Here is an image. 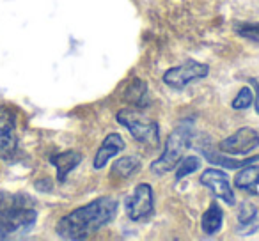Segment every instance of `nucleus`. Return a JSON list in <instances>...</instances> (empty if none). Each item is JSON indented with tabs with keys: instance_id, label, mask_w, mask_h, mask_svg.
I'll list each match as a JSON object with an SVG mask.
<instances>
[{
	"instance_id": "nucleus-2",
	"label": "nucleus",
	"mask_w": 259,
	"mask_h": 241,
	"mask_svg": "<svg viewBox=\"0 0 259 241\" xmlns=\"http://www.w3.org/2000/svg\"><path fill=\"white\" fill-rule=\"evenodd\" d=\"M36 218L37 211L30 197L0 191V239L27 234L34 227Z\"/></svg>"
},
{
	"instance_id": "nucleus-5",
	"label": "nucleus",
	"mask_w": 259,
	"mask_h": 241,
	"mask_svg": "<svg viewBox=\"0 0 259 241\" xmlns=\"http://www.w3.org/2000/svg\"><path fill=\"white\" fill-rule=\"evenodd\" d=\"M209 73V68L202 62L197 61H188L183 64L176 66V68H170L163 73V82L169 87L176 90H181L188 85V83L195 82V80L206 78Z\"/></svg>"
},
{
	"instance_id": "nucleus-10",
	"label": "nucleus",
	"mask_w": 259,
	"mask_h": 241,
	"mask_svg": "<svg viewBox=\"0 0 259 241\" xmlns=\"http://www.w3.org/2000/svg\"><path fill=\"white\" fill-rule=\"evenodd\" d=\"M126 144L122 140V137L119 133H108L105 137V140L101 142V148L98 149L96 156H94V169L100 170L107 165V162L110 158H114L115 155H119L121 151H124Z\"/></svg>"
},
{
	"instance_id": "nucleus-14",
	"label": "nucleus",
	"mask_w": 259,
	"mask_h": 241,
	"mask_svg": "<svg viewBox=\"0 0 259 241\" xmlns=\"http://www.w3.org/2000/svg\"><path fill=\"white\" fill-rule=\"evenodd\" d=\"M139 169H141V162H139L137 156H124L112 165L110 174L114 177H119V179H128L134 174H137Z\"/></svg>"
},
{
	"instance_id": "nucleus-18",
	"label": "nucleus",
	"mask_w": 259,
	"mask_h": 241,
	"mask_svg": "<svg viewBox=\"0 0 259 241\" xmlns=\"http://www.w3.org/2000/svg\"><path fill=\"white\" fill-rule=\"evenodd\" d=\"M252 101H254V92H252V89L250 87H243V89H240L238 96L233 100L231 107H233L234 110H245V108L250 107Z\"/></svg>"
},
{
	"instance_id": "nucleus-17",
	"label": "nucleus",
	"mask_w": 259,
	"mask_h": 241,
	"mask_svg": "<svg viewBox=\"0 0 259 241\" xmlns=\"http://www.w3.org/2000/svg\"><path fill=\"white\" fill-rule=\"evenodd\" d=\"M199 167H201V160H199L197 156H187V158H181L180 163L176 165V176H174L176 177V183L183 179V177L194 174L195 170H199Z\"/></svg>"
},
{
	"instance_id": "nucleus-12",
	"label": "nucleus",
	"mask_w": 259,
	"mask_h": 241,
	"mask_svg": "<svg viewBox=\"0 0 259 241\" xmlns=\"http://www.w3.org/2000/svg\"><path fill=\"white\" fill-rule=\"evenodd\" d=\"M124 101L137 108L149 107V87L144 80L135 78L124 90Z\"/></svg>"
},
{
	"instance_id": "nucleus-8",
	"label": "nucleus",
	"mask_w": 259,
	"mask_h": 241,
	"mask_svg": "<svg viewBox=\"0 0 259 241\" xmlns=\"http://www.w3.org/2000/svg\"><path fill=\"white\" fill-rule=\"evenodd\" d=\"M18 135H16V119L8 107L0 105V156L9 158L16 151Z\"/></svg>"
},
{
	"instance_id": "nucleus-3",
	"label": "nucleus",
	"mask_w": 259,
	"mask_h": 241,
	"mask_svg": "<svg viewBox=\"0 0 259 241\" xmlns=\"http://www.w3.org/2000/svg\"><path fill=\"white\" fill-rule=\"evenodd\" d=\"M117 123H121L139 144H144L151 149L160 146L158 123L144 117V115L139 110H135V108H122V110H119Z\"/></svg>"
},
{
	"instance_id": "nucleus-13",
	"label": "nucleus",
	"mask_w": 259,
	"mask_h": 241,
	"mask_svg": "<svg viewBox=\"0 0 259 241\" xmlns=\"http://www.w3.org/2000/svg\"><path fill=\"white\" fill-rule=\"evenodd\" d=\"M222 223H224V213H222V209H220V206L213 202V204L206 209L201 218L202 232L213 236V234H217L222 229Z\"/></svg>"
},
{
	"instance_id": "nucleus-1",
	"label": "nucleus",
	"mask_w": 259,
	"mask_h": 241,
	"mask_svg": "<svg viewBox=\"0 0 259 241\" xmlns=\"http://www.w3.org/2000/svg\"><path fill=\"white\" fill-rule=\"evenodd\" d=\"M117 206L114 197L96 199L59 220L57 234L64 239H87L115 218Z\"/></svg>"
},
{
	"instance_id": "nucleus-11",
	"label": "nucleus",
	"mask_w": 259,
	"mask_h": 241,
	"mask_svg": "<svg viewBox=\"0 0 259 241\" xmlns=\"http://www.w3.org/2000/svg\"><path fill=\"white\" fill-rule=\"evenodd\" d=\"M52 165L57 169V179L61 181H66L68 174L71 172L75 167L80 165L82 162V155L76 151H64V153H59V155H54L50 158Z\"/></svg>"
},
{
	"instance_id": "nucleus-20",
	"label": "nucleus",
	"mask_w": 259,
	"mask_h": 241,
	"mask_svg": "<svg viewBox=\"0 0 259 241\" xmlns=\"http://www.w3.org/2000/svg\"><path fill=\"white\" fill-rule=\"evenodd\" d=\"M255 216V206L252 202H243L240 206V211H238V218H240L241 223L250 222L252 218Z\"/></svg>"
},
{
	"instance_id": "nucleus-7",
	"label": "nucleus",
	"mask_w": 259,
	"mask_h": 241,
	"mask_svg": "<svg viewBox=\"0 0 259 241\" xmlns=\"http://www.w3.org/2000/svg\"><path fill=\"white\" fill-rule=\"evenodd\" d=\"M259 148V133L252 128H240L224 138L219 144V151L226 153V155H248V153L255 151Z\"/></svg>"
},
{
	"instance_id": "nucleus-4",
	"label": "nucleus",
	"mask_w": 259,
	"mask_h": 241,
	"mask_svg": "<svg viewBox=\"0 0 259 241\" xmlns=\"http://www.w3.org/2000/svg\"><path fill=\"white\" fill-rule=\"evenodd\" d=\"M187 142H188V135L183 130H174L169 135V138H167L165 148H163L160 158L151 163V172L160 177V176H165L172 169H176L180 160L183 158V151Z\"/></svg>"
},
{
	"instance_id": "nucleus-6",
	"label": "nucleus",
	"mask_w": 259,
	"mask_h": 241,
	"mask_svg": "<svg viewBox=\"0 0 259 241\" xmlns=\"http://www.w3.org/2000/svg\"><path fill=\"white\" fill-rule=\"evenodd\" d=\"M126 215L132 222H141L151 216L155 208V199H153V188L148 183H141L135 186L134 194L126 199Z\"/></svg>"
},
{
	"instance_id": "nucleus-21",
	"label": "nucleus",
	"mask_w": 259,
	"mask_h": 241,
	"mask_svg": "<svg viewBox=\"0 0 259 241\" xmlns=\"http://www.w3.org/2000/svg\"><path fill=\"white\" fill-rule=\"evenodd\" d=\"M255 110L259 114V85H257V96H255Z\"/></svg>"
},
{
	"instance_id": "nucleus-19",
	"label": "nucleus",
	"mask_w": 259,
	"mask_h": 241,
	"mask_svg": "<svg viewBox=\"0 0 259 241\" xmlns=\"http://www.w3.org/2000/svg\"><path fill=\"white\" fill-rule=\"evenodd\" d=\"M234 30H236L241 37H247V39L259 43V22H255V23H236V25H234Z\"/></svg>"
},
{
	"instance_id": "nucleus-15",
	"label": "nucleus",
	"mask_w": 259,
	"mask_h": 241,
	"mask_svg": "<svg viewBox=\"0 0 259 241\" xmlns=\"http://www.w3.org/2000/svg\"><path fill=\"white\" fill-rule=\"evenodd\" d=\"M202 153H204V156L211 163L226 167V169H241V167L248 165V163H252V162H259V156H254V158H248V160H233V158H227V156L220 155V153L213 151V149H209V148H202Z\"/></svg>"
},
{
	"instance_id": "nucleus-9",
	"label": "nucleus",
	"mask_w": 259,
	"mask_h": 241,
	"mask_svg": "<svg viewBox=\"0 0 259 241\" xmlns=\"http://www.w3.org/2000/svg\"><path fill=\"white\" fill-rule=\"evenodd\" d=\"M201 183L204 184L206 188H209L211 194L217 195L220 201H224L229 206L234 204V194H233V188H231L226 172H222V170H219V169H206L201 176Z\"/></svg>"
},
{
	"instance_id": "nucleus-16",
	"label": "nucleus",
	"mask_w": 259,
	"mask_h": 241,
	"mask_svg": "<svg viewBox=\"0 0 259 241\" xmlns=\"http://www.w3.org/2000/svg\"><path fill=\"white\" fill-rule=\"evenodd\" d=\"M259 183V167L255 165H245L234 177V186L240 190H252Z\"/></svg>"
}]
</instances>
